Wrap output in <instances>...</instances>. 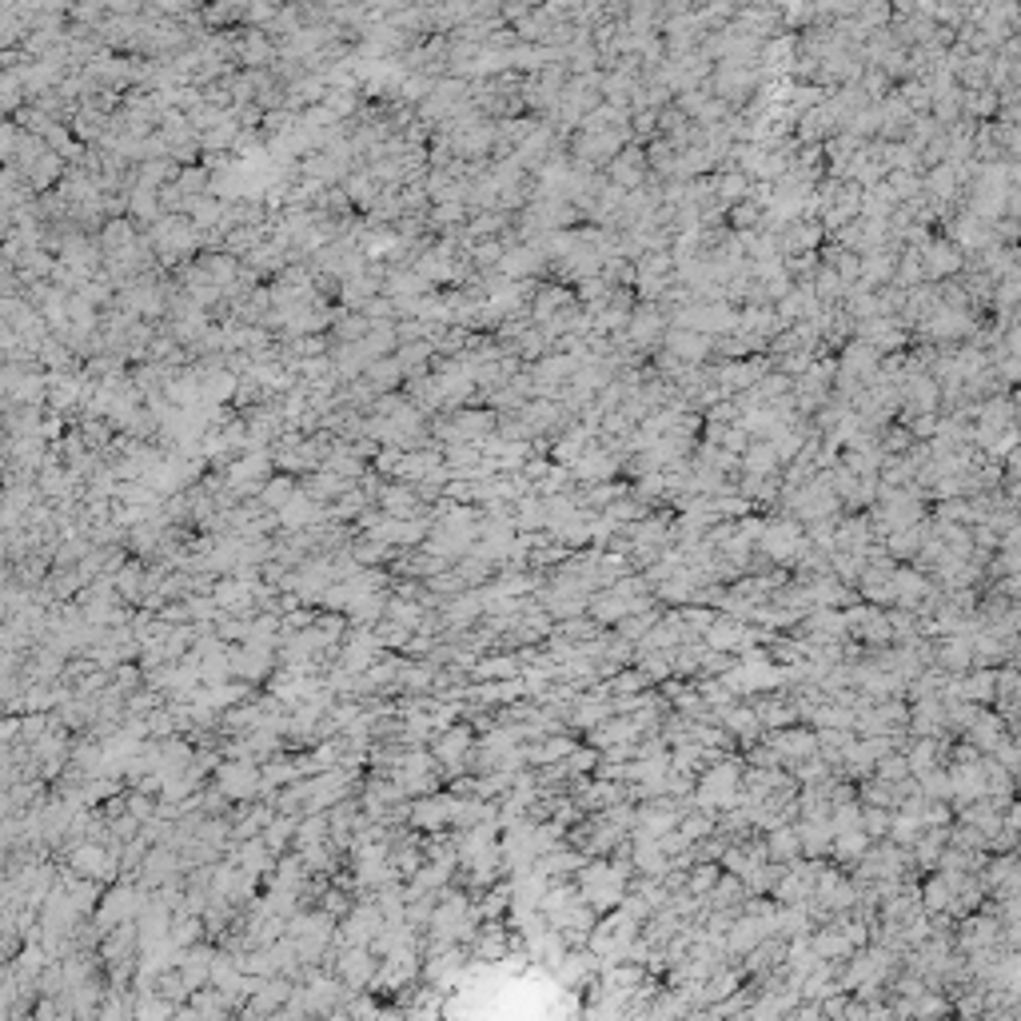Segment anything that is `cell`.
<instances>
[{
    "label": "cell",
    "instance_id": "6da1fadb",
    "mask_svg": "<svg viewBox=\"0 0 1021 1021\" xmlns=\"http://www.w3.org/2000/svg\"><path fill=\"white\" fill-rule=\"evenodd\" d=\"M575 886H579V894H583V902L595 910V914H607V910H615L623 898H627V890H631V870H623L619 862H603V858H587L583 862V870L575 874Z\"/></svg>",
    "mask_w": 1021,
    "mask_h": 1021
},
{
    "label": "cell",
    "instance_id": "7a4b0ae2",
    "mask_svg": "<svg viewBox=\"0 0 1021 1021\" xmlns=\"http://www.w3.org/2000/svg\"><path fill=\"white\" fill-rule=\"evenodd\" d=\"M806 547H810V539L798 519H766V527L754 543V551L774 567H794Z\"/></svg>",
    "mask_w": 1021,
    "mask_h": 1021
},
{
    "label": "cell",
    "instance_id": "3957f363",
    "mask_svg": "<svg viewBox=\"0 0 1021 1021\" xmlns=\"http://www.w3.org/2000/svg\"><path fill=\"white\" fill-rule=\"evenodd\" d=\"M914 252H918L922 276H926L930 284L958 276V272H962V264H966V252H962L954 240H946V236H926V240H922Z\"/></svg>",
    "mask_w": 1021,
    "mask_h": 1021
},
{
    "label": "cell",
    "instance_id": "277c9868",
    "mask_svg": "<svg viewBox=\"0 0 1021 1021\" xmlns=\"http://www.w3.org/2000/svg\"><path fill=\"white\" fill-rule=\"evenodd\" d=\"M607 180H611V184H619L623 192L643 188V184L651 180V164H647L643 144H623V148L615 152V160L607 164Z\"/></svg>",
    "mask_w": 1021,
    "mask_h": 1021
},
{
    "label": "cell",
    "instance_id": "5b68a950",
    "mask_svg": "<svg viewBox=\"0 0 1021 1021\" xmlns=\"http://www.w3.org/2000/svg\"><path fill=\"white\" fill-rule=\"evenodd\" d=\"M702 643L710 647V651H722V655H742L746 647H758L754 639H750V623H742V619H714L706 631H702Z\"/></svg>",
    "mask_w": 1021,
    "mask_h": 1021
},
{
    "label": "cell",
    "instance_id": "8992f818",
    "mask_svg": "<svg viewBox=\"0 0 1021 1021\" xmlns=\"http://www.w3.org/2000/svg\"><path fill=\"white\" fill-rule=\"evenodd\" d=\"M663 347H667L679 363H686V367H702V363L714 355V340H710V336L690 332V328H675V324L663 332Z\"/></svg>",
    "mask_w": 1021,
    "mask_h": 1021
},
{
    "label": "cell",
    "instance_id": "52a82bcc",
    "mask_svg": "<svg viewBox=\"0 0 1021 1021\" xmlns=\"http://www.w3.org/2000/svg\"><path fill=\"white\" fill-rule=\"evenodd\" d=\"M890 587H894V607H906V611H918L922 607V599L930 595V587H934V579L926 575V571H918V567H894V575H890Z\"/></svg>",
    "mask_w": 1021,
    "mask_h": 1021
},
{
    "label": "cell",
    "instance_id": "ba28073f",
    "mask_svg": "<svg viewBox=\"0 0 1021 1021\" xmlns=\"http://www.w3.org/2000/svg\"><path fill=\"white\" fill-rule=\"evenodd\" d=\"M714 722L726 730V734H734L742 746H750V742H758L762 738V722H758V714H754V706H746V702H730V706H722L718 714H714Z\"/></svg>",
    "mask_w": 1021,
    "mask_h": 1021
},
{
    "label": "cell",
    "instance_id": "9c48e42d",
    "mask_svg": "<svg viewBox=\"0 0 1021 1021\" xmlns=\"http://www.w3.org/2000/svg\"><path fill=\"white\" fill-rule=\"evenodd\" d=\"M1006 734H1014V730H1010V722H1006L998 710H986V706H982V710H978V718L966 726V734H962V738H966L974 750L994 754V746H998Z\"/></svg>",
    "mask_w": 1021,
    "mask_h": 1021
},
{
    "label": "cell",
    "instance_id": "30bf717a",
    "mask_svg": "<svg viewBox=\"0 0 1021 1021\" xmlns=\"http://www.w3.org/2000/svg\"><path fill=\"white\" fill-rule=\"evenodd\" d=\"M874 523L870 515H838L834 519V551H866L874 543Z\"/></svg>",
    "mask_w": 1021,
    "mask_h": 1021
},
{
    "label": "cell",
    "instance_id": "8fae6325",
    "mask_svg": "<svg viewBox=\"0 0 1021 1021\" xmlns=\"http://www.w3.org/2000/svg\"><path fill=\"white\" fill-rule=\"evenodd\" d=\"M794 830H798L802 858H826L830 854V842H834L830 818H794Z\"/></svg>",
    "mask_w": 1021,
    "mask_h": 1021
},
{
    "label": "cell",
    "instance_id": "7c38bea8",
    "mask_svg": "<svg viewBox=\"0 0 1021 1021\" xmlns=\"http://www.w3.org/2000/svg\"><path fill=\"white\" fill-rule=\"evenodd\" d=\"M738 471H742V475H778V471H782V459H778V451H774L770 439H750V443L742 447V455H738Z\"/></svg>",
    "mask_w": 1021,
    "mask_h": 1021
},
{
    "label": "cell",
    "instance_id": "4fadbf2b",
    "mask_svg": "<svg viewBox=\"0 0 1021 1021\" xmlns=\"http://www.w3.org/2000/svg\"><path fill=\"white\" fill-rule=\"evenodd\" d=\"M583 862H587L583 850H575V846H555V850H547V854L535 858V870H539L543 878H575V874L583 870Z\"/></svg>",
    "mask_w": 1021,
    "mask_h": 1021
},
{
    "label": "cell",
    "instance_id": "5bb4252c",
    "mask_svg": "<svg viewBox=\"0 0 1021 1021\" xmlns=\"http://www.w3.org/2000/svg\"><path fill=\"white\" fill-rule=\"evenodd\" d=\"M511 523H515V531H527V535L547 531V503H543V495H535V491L519 495L511 503Z\"/></svg>",
    "mask_w": 1021,
    "mask_h": 1021
},
{
    "label": "cell",
    "instance_id": "9a60e30c",
    "mask_svg": "<svg viewBox=\"0 0 1021 1021\" xmlns=\"http://www.w3.org/2000/svg\"><path fill=\"white\" fill-rule=\"evenodd\" d=\"M762 842H766V858H770V862H778V866H790L794 858H802V846H798V830H794V822L762 830Z\"/></svg>",
    "mask_w": 1021,
    "mask_h": 1021
},
{
    "label": "cell",
    "instance_id": "2e32d148",
    "mask_svg": "<svg viewBox=\"0 0 1021 1021\" xmlns=\"http://www.w3.org/2000/svg\"><path fill=\"white\" fill-rule=\"evenodd\" d=\"M806 938H810V950H814L822 962H834V966H842V962L850 958V950H854V946L842 938V930L830 926V922H826L822 930H810Z\"/></svg>",
    "mask_w": 1021,
    "mask_h": 1021
},
{
    "label": "cell",
    "instance_id": "e0dca14e",
    "mask_svg": "<svg viewBox=\"0 0 1021 1021\" xmlns=\"http://www.w3.org/2000/svg\"><path fill=\"white\" fill-rule=\"evenodd\" d=\"M754 714H758L762 730H778V726L798 722V710H794L790 694H766L762 702H754Z\"/></svg>",
    "mask_w": 1021,
    "mask_h": 1021
},
{
    "label": "cell",
    "instance_id": "ac0fdd59",
    "mask_svg": "<svg viewBox=\"0 0 1021 1021\" xmlns=\"http://www.w3.org/2000/svg\"><path fill=\"white\" fill-rule=\"evenodd\" d=\"M519 659H515V651H503V655H491V659H479L475 667H471V675L483 682H499V679H519Z\"/></svg>",
    "mask_w": 1021,
    "mask_h": 1021
},
{
    "label": "cell",
    "instance_id": "d6986e66",
    "mask_svg": "<svg viewBox=\"0 0 1021 1021\" xmlns=\"http://www.w3.org/2000/svg\"><path fill=\"white\" fill-rule=\"evenodd\" d=\"M870 846V838H866V830L858 826V830H842V834H834V842H830V854L838 858V862H846V866H854L858 858H862V850Z\"/></svg>",
    "mask_w": 1021,
    "mask_h": 1021
},
{
    "label": "cell",
    "instance_id": "ffe728a7",
    "mask_svg": "<svg viewBox=\"0 0 1021 1021\" xmlns=\"http://www.w3.org/2000/svg\"><path fill=\"white\" fill-rule=\"evenodd\" d=\"M467 746H471V730L467 726H455V730H447V738H439V758L451 762V774L459 770V758L467 754Z\"/></svg>",
    "mask_w": 1021,
    "mask_h": 1021
},
{
    "label": "cell",
    "instance_id": "44dd1931",
    "mask_svg": "<svg viewBox=\"0 0 1021 1021\" xmlns=\"http://www.w3.org/2000/svg\"><path fill=\"white\" fill-rule=\"evenodd\" d=\"M874 778H882V782H902V778H910V766H906L902 746H898V750H886V754L874 762Z\"/></svg>",
    "mask_w": 1021,
    "mask_h": 1021
},
{
    "label": "cell",
    "instance_id": "7402d4cb",
    "mask_svg": "<svg viewBox=\"0 0 1021 1021\" xmlns=\"http://www.w3.org/2000/svg\"><path fill=\"white\" fill-rule=\"evenodd\" d=\"M918 790H922L926 798H942V802H950V770H946V766H934V770L918 774Z\"/></svg>",
    "mask_w": 1021,
    "mask_h": 1021
},
{
    "label": "cell",
    "instance_id": "603a6c76",
    "mask_svg": "<svg viewBox=\"0 0 1021 1021\" xmlns=\"http://www.w3.org/2000/svg\"><path fill=\"white\" fill-rule=\"evenodd\" d=\"M890 814H894V810H886V806H862V830H866V838H870V842L886 838V830H890Z\"/></svg>",
    "mask_w": 1021,
    "mask_h": 1021
},
{
    "label": "cell",
    "instance_id": "cb8c5ba5",
    "mask_svg": "<svg viewBox=\"0 0 1021 1021\" xmlns=\"http://www.w3.org/2000/svg\"><path fill=\"white\" fill-rule=\"evenodd\" d=\"M595 762H599V750H595V746H575V750L563 758V766H567V774H571V778L591 774V770H595Z\"/></svg>",
    "mask_w": 1021,
    "mask_h": 1021
},
{
    "label": "cell",
    "instance_id": "d4e9b609",
    "mask_svg": "<svg viewBox=\"0 0 1021 1021\" xmlns=\"http://www.w3.org/2000/svg\"><path fill=\"white\" fill-rule=\"evenodd\" d=\"M994 758H998V762H1002V766H1006V770H1010V774L1018 778V770H1021V750H1018V738H1014V734H1006V738H1002V742L994 746Z\"/></svg>",
    "mask_w": 1021,
    "mask_h": 1021
},
{
    "label": "cell",
    "instance_id": "484cf974",
    "mask_svg": "<svg viewBox=\"0 0 1021 1021\" xmlns=\"http://www.w3.org/2000/svg\"><path fill=\"white\" fill-rule=\"evenodd\" d=\"M479 615H483V595H467V599H459L455 611H451L455 623H471V619H479Z\"/></svg>",
    "mask_w": 1021,
    "mask_h": 1021
},
{
    "label": "cell",
    "instance_id": "4316f807",
    "mask_svg": "<svg viewBox=\"0 0 1021 1021\" xmlns=\"http://www.w3.org/2000/svg\"><path fill=\"white\" fill-rule=\"evenodd\" d=\"M503 252H507V248H503V244H495V240H487V244H479V248H475V264H479V268H499V260H503Z\"/></svg>",
    "mask_w": 1021,
    "mask_h": 1021
}]
</instances>
